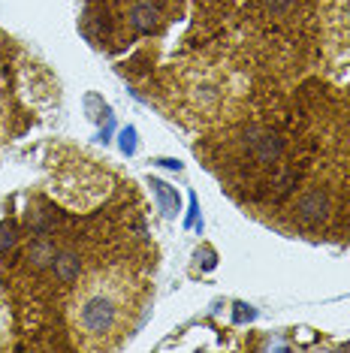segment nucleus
<instances>
[{"instance_id":"nucleus-3","label":"nucleus","mask_w":350,"mask_h":353,"mask_svg":"<svg viewBox=\"0 0 350 353\" xmlns=\"http://www.w3.org/2000/svg\"><path fill=\"white\" fill-rule=\"evenodd\" d=\"M251 151L260 163H272V160L281 154V139L275 133H266V130H254L251 133Z\"/></svg>"},{"instance_id":"nucleus-7","label":"nucleus","mask_w":350,"mask_h":353,"mask_svg":"<svg viewBox=\"0 0 350 353\" xmlns=\"http://www.w3.org/2000/svg\"><path fill=\"white\" fill-rule=\"evenodd\" d=\"M30 260H34V266H45L49 260H54V251L49 245H37L34 251H30Z\"/></svg>"},{"instance_id":"nucleus-1","label":"nucleus","mask_w":350,"mask_h":353,"mask_svg":"<svg viewBox=\"0 0 350 353\" xmlns=\"http://www.w3.org/2000/svg\"><path fill=\"white\" fill-rule=\"evenodd\" d=\"M127 320V287L124 281L112 275H97L88 284L79 287L73 308H70V323H73L76 339L88 344H106L109 335H115Z\"/></svg>"},{"instance_id":"nucleus-2","label":"nucleus","mask_w":350,"mask_h":353,"mask_svg":"<svg viewBox=\"0 0 350 353\" xmlns=\"http://www.w3.org/2000/svg\"><path fill=\"white\" fill-rule=\"evenodd\" d=\"M296 214H299V221H305V223L326 221V214H329V196L320 194V190H308V194L299 199Z\"/></svg>"},{"instance_id":"nucleus-4","label":"nucleus","mask_w":350,"mask_h":353,"mask_svg":"<svg viewBox=\"0 0 350 353\" xmlns=\"http://www.w3.org/2000/svg\"><path fill=\"white\" fill-rule=\"evenodd\" d=\"M329 25H332V43L350 49V0H336Z\"/></svg>"},{"instance_id":"nucleus-8","label":"nucleus","mask_w":350,"mask_h":353,"mask_svg":"<svg viewBox=\"0 0 350 353\" xmlns=\"http://www.w3.org/2000/svg\"><path fill=\"white\" fill-rule=\"evenodd\" d=\"M262 3H266V10L272 15H284V12L293 10V3H296V0H262Z\"/></svg>"},{"instance_id":"nucleus-6","label":"nucleus","mask_w":350,"mask_h":353,"mask_svg":"<svg viewBox=\"0 0 350 353\" xmlns=\"http://www.w3.org/2000/svg\"><path fill=\"white\" fill-rule=\"evenodd\" d=\"M154 19H157V10L148 3H139L136 10H133V21H136V28H142V30L154 28Z\"/></svg>"},{"instance_id":"nucleus-5","label":"nucleus","mask_w":350,"mask_h":353,"mask_svg":"<svg viewBox=\"0 0 350 353\" xmlns=\"http://www.w3.org/2000/svg\"><path fill=\"white\" fill-rule=\"evenodd\" d=\"M54 272H58V278L63 281V284H73V281L79 278V256L73 251H63L54 256Z\"/></svg>"}]
</instances>
